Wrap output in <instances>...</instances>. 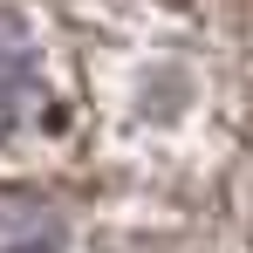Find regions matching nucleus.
I'll list each match as a JSON object with an SVG mask.
<instances>
[{
  "mask_svg": "<svg viewBox=\"0 0 253 253\" xmlns=\"http://www.w3.org/2000/svg\"><path fill=\"white\" fill-rule=\"evenodd\" d=\"M48 89H42V55H35V35H28V21L21 14H7L0 7V144L14 137V130H28L42 117Z\"/></svg>",
  "mask_w": 253,
  "mask_h": 253,
  "instance_id": "obj_1",
  "label": "nucleus"
},
{
  "mask_svg": "<svg viewBox=\"0 0 253 253\" xmlns=\"http://www.w3.org/2000/svg\"><path fill=\"white\" fill-rule=\"evenodd\" d=\"M0 253H62V219L35 192L0 185Z\"/></svg>",
  "mask_w": 253,
  "mask_h": 253,
  "instance_id": "obj_2",
  "label": "nucleus"
}]
</instances>
